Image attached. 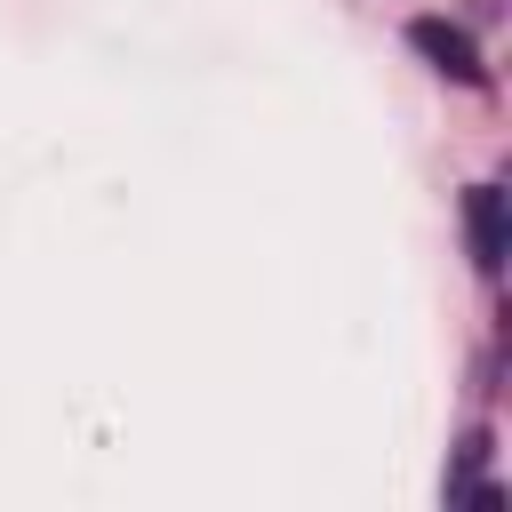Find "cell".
I'll return each mask as SVG.
<instances>
[{
    "mask_svg": "<svg viewBox=\"0 0 512 512\" xmlns=\"http://www.w3.org/2000/svg\"><path fill=\"white\" fill-rule=\"evenodd\" d=\"M464 232H472V264H480V272H504V256H512V216H504V192H496V184H472V192H464Z\"/></svg>",
    "mask_w": 512,
    "mask_h": 512,
    "instance_id": "cell-1",
    "label": "cell"
},
{
    "mask_svg": "<svg viewBox=\"0 0 512 512\" xmlns=\"http://www.w3.org/2000/svg\"><path fill=\"white\" fill-rule=\"evenodd\" d=\"M408 40H416V48H424V56H432V64L448 72V80H464V88H480V80H488V64H480V48H472V32H456V24H440V16H424V24L408 32Z\"/></svg>",
    "mask_w": 512,
    "mask_h": 512,
    "instance_id": "cell-2",
    "label": "cell"
}]
</instances>
